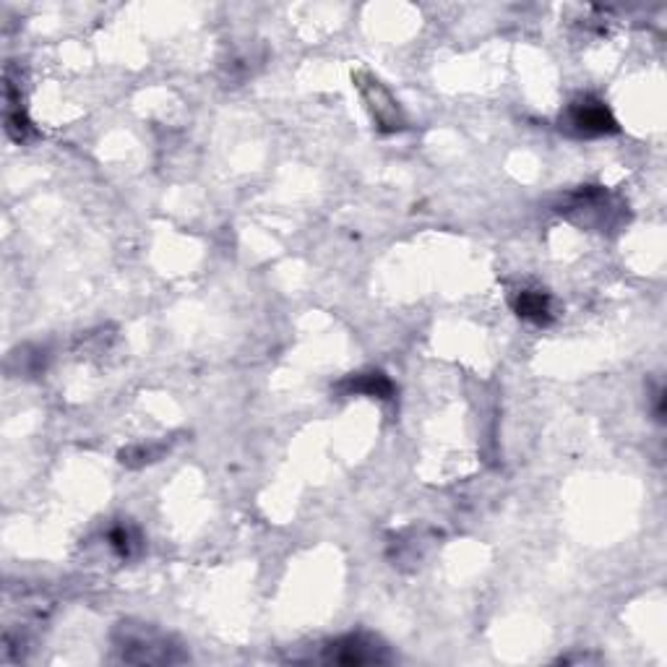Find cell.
I'll return each mask as SVG.
<instances>
[{"mask_svg": "<svg viewBox=\"0 0 667 667\" xmlns=\"http://www.w3.org/2000/svg\"><path fill=\"white\" fill-rule=\"evenodd\" d=\"M113 649L120 663L128 665H177L188 659L173 636L151 623H118L113 634Z\"/></svg>", "mask_w": 667, "mask_h": 667, "instance_id": "1", "label": "cell"}, {"mask_svg": "<svg viewBox=\"0 0 667 667\" xmlns=\"http://www.w3.org/2000/svg\"><path fill=\"white\" fill-rule=\"evenodd\" d=\"M555 211L584 230L597 232L618 230L629 219V206L618 202L602 185H579L576 191H568L555 204Z\"/></svg>", "mask_w": 667, "mask_h": 667, "instance_id": "2", "label": "cell"}, {"mask_svg": "<svg viewBox=\"0 0 667 667\" xmlns=\"http://www.w3.org/2000/svg\"><path fill=\"white\" fill-rule=\"evenodd\" d=\"M323 665H342V667H366V665H389L391 655L389 644L381 636L368 634V631H355L345 634L334 642L321 646V655L315 657Z\"/></svg>", "mask_w": 667, "mask_h": 667, "instance_id": "3", "label": "cell"}, {"mask_svg": "<svg viewBox=\"0 0 667 667\" xmlns=\"http://www.w3.org/2000/svg\"><path fill=\"white\" fill-rule=\"evenodd\" d=\"M561 128L576 139H600V136H613L621 130L616 115L595 94L576 97L561 113Z\"/></svg>", "mask_w": 667, "mask_h": 667, "instance_id": "4", "label": "cell"}, {"mask_svg": "<svg viewBox=\"0 0 667 667\" xmlns=\"http://www.w3.org/2000/svg\"><path fill=\"white\" fill-rule=\"evenodd\" d=\"M355 84L360 89L363 100H366L370 115H373L376 128L381 130V134H399V130L407 128V115L399 107L394 94L381 84V79H376V76L368 71H357Z\"/></svg>", "mask_w": 667, "mask_h": 667, "instance_id": "5", "label": "cell"}, {"mask_svg": "<svg viewBox=\"0 0 667 667\" xmlns=\"http://www.w3.org/2000/svg\"><path fill=\"white\" fill-rule=\"evenodd\" d=\"M336 391H342V394L355 396H373V399H383V402H389V399H394L396 389L394 381L387 373H381V370H368V373H355L347 376L345 381L336 383Z\"/></svg>", "mask_w": 667, "mask_h": 667, "instance_id": "6", "label": "cell"}, {"mask_svg": "<svg viewBox=\"0 0 667 667\" xmlns=\"http://www.w3.org/2000/svg\"><path fill=\"white\" fill-rule=\"evenodd\" d=\"M511 306L519 319L534 323V326H548V323L553 321V300H550L545 290H538V287H525V290H519Z\"/></svg>", "mask_w": 667, "mask_h": 667, "instance_id": "7", "label": "cell"}, {"mask_svg": "<svg viewBox=\"0 0 667 667\" xmlns=\"http://www.w3.org/2000/svg\"><path fill=\"white\" fill-rule=\"evenodd\" d=\"M107 542H110V548H113L115 553L120 555V559H130V555L139 553L141 534H139V529H136V527L118 525V527H113L107 532Z\"/></svg>", "mask_w": 667, "mask_h": 667, "instance_id": "8", "label": "cell"}, {"mask_svg": "<svg viewBox=\"0 0 667 667\" xmlns=\"http://www.w3.org/2000/svg\"><path fill=\"white\" fill-rule=\"evenodd\" d=\"M5 130H9L11 139L19 141V143L30 141L32 136L37 134V130H34V126H32V120L26 118V113L22 107L9 110V113H5Z\"/></svg>", "mask_w": 667, "mask_h": 667, "instance_id": "9", "label": "cell"}, {"mask_svg": "<svg viewBox=\"0 0 667 667\" xmlns=\"http://www.w3.org/2000/svg\"><path fill=\"white\" fill-rule=\"evenodd\" d=\"M164 446L157 444V446H134V449H126L120 451V464L126 467H143L149 462H157V459L162 457Z\"/></svg>", "mask_w": 667, "mask_h": 667, "instance_id": "10", "label": "cell"}]
</instances>
